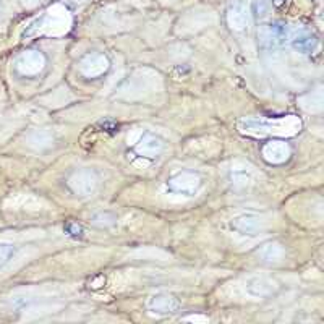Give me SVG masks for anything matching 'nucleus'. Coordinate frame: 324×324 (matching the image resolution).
Masks as SVG:
<instances>
[{"label": "nucleus", "mask_w": 324, "mask_h": 324, "mask_svg": "<svg viewBox=\"0 0 324 324\" xmlns=\"http://www.w3.org/2000/svg\"><path fill=\"white\" fill-rule=\"evenodd\" d=\"M243 132L248 133H260V135H268V133H276V135H295L300 130V120L297 117H287V120H253V118H245L240 122Z\"/></svg>", "instance_id": "f257e3e1"}, {"label": "nucleus", "mask_w": 324, "mask_h": 324, "mask_svg": "<svg viewBox=\"0 0 324 324\" xmlns=\"http://www.w3.org/2000/svg\"><path fill=\"white\" fill-rule=\"evenodd\" d=\"M200 186H201L200 175L190 170L178 172L177 175L167 180V190L170 193L182 195V197H193L200 190Z\"/></svg>", "instance_id": "f03ea898"}, {"label": "nucleus", "mask_w": 324, "mask_h": 324, "mask_svg": "<svg viewBox=\"0 0 324 324\" xmlns=\"http://www.w3.org/2000/svg\"><path fill=\"white\" fill-rule=\"evenodd\" d=\"M230 227H232V230L240 233V235L254 237L265 230L266 222L256 214H240L232 219Z\"/></svg>", "instance_id": "7ed1b4c3"}, {"label": "nucleus", "mask_w": 324, "mask_h": 324, "mask_svg": "<svg viewBox=\"0 0 324 324\" xmlns=\"http://www.w3.org/2000/svg\"><path fill=\"white\" fill-rule=\"evenodd\" d=\"M178 308V301L169 293H156L148 300V310L154 314H172Z\"/></svg>", "instance_id": "20e7f679"}, {"label": "nucleus", "mask_w": 324, "mask_h": 324, "mask_svg": "<svg viewBox=\"0 0 324 324\" xmlns=\"http://www.w3.org/2000/svg\"><path fill=\"white\" fill-rule=\"evenodd\" d=\"M46 60L39 54V52H28V54L21 55L17 62V69L25 77H34L44 69Z\"/></svg>", "instance_id": "39448f33"}, {"label": "nucleus", "mask_w": 324, "mask_h": 324, "mask_svg": "<svg viewBox=\"0 0 324 324\" xmlns=\"http://www.w3.org/2000/svg\"><path fill=\"white\" fill-rule=\"evenodd\" d=\"M96 177L91 170H81L77 172L72 178H70V186L75 193L81 195V197H86V195H91L96 190Z\"/></svg>", "instance_id": "423d86ee"}, {"label": "nucleus", "mask_w": 324, "mask_h": 324, "mask_svg": "<svg viewBox=\"0 0 324 324\" xmlns=\"http://www.w3.org/2000/svg\"><path fill=\"white\" fill-rule=\"evenodd\" d=\"M261 41L268 42L269 46H277V44H284L289 37V29L281 21H274L269 23L261 29Z\"/></svg>", "instance_id": "0eeeda50"}, {"label": "nucleus", "mask_w": 324, "mask_h": 324, "mask_svg": "<svg viewBox=\"0 0 324 324\" xmlns=\"http://www.w3.org/2000/svg\"><path fill=\"white\" fill-rule=\"evenodd\" d=\"M162 148V140L151 133H145L138 143H135V151L143 157H156L157 154H161Z\"/></svg>", "instance_id": "6e6552de"}, {"label": "nucleus", "mask_w": 324, "mask_h": 324, "mask_svg": "<svg viewBox=\"0 0 324 324\" xmlns=\"http://www.w3.org/2000/svg\"><path fill=\"white\" fill-rule=\"evenodd\" d=\"M245 290L253 298H266L274 290V284L266 277H251L246 281Z\"/></svg>", "instance_id": "1a4fd4ad"}, {"label": "nucleus", "mask_w": 324, "mask_h": 324, "mask_svg": "<svg viewBox=\"0 0 324 324\" xmlns=\"http://www.w3.org/2000/svg\"><path fill=\"white\" fill-rule=\"evenodd\" d=\"M289 154H290V149L282 141H271L263 148V156H265V159L273 164H281L284 161H287Z\"/></svg>", "instance_id": "9d476101"}, {"label": "nucleus", "mask_w": 324, "mask_h": 324, "mask_svg": "<svg viewBox=\"0 0 324 324\" xmlns=\"http://www.w3.org/2000/svg\"><path fill=\"white\" fill-rule=\"evenodd\" d=\"M109 69V62L104 55H89L81 62V72L89 78L101 77Z\"/></svg>", "instance_id": "9b49d317"}, {"label": "nucleus", "mask_w": 324, "mask_h": 324, "mask_svg": "<svg viewBox=\"0 0 324 324\" xmlns=\"http://www.w3.org/2000/svg\"><path fill=\"white\" fill-rule=\"evenodd\" d=\"M292 47L301 54H310L318 47V39L310 33H301L292 39Z\"/></svg>", "instance_id": "f8f14e48"}, {"label": "nucleus", "mask_w": 324, "mask_h": 324, "mask_svg": "<svg viewBox=\"0 0 324 324\" xmlns=\"http://www.w3.org/2000/svg\"><path fill=\"white\" fill-rule=\"evenodd\" d=\"M253 167L250 165H237L230 170V180L233 185H240V186H246L248 183L253 180Z\"/></svg>", "instance_id": "ddd939ff"}, {"label": "nucleus", "mask_w": 324, "mask_h": 324, "mask_svg": "<svg viewBox=\"0 0 324 324\" xmlns=\"http://www.w3.org/2000/svg\"><path fill=\"white\" fill-rule=\"evenodd\" d=\"M260 254H261V258L266 261H279L284 256V248L276 242H271L261 248Z\"/></svg>", "instance_id": "4468645a"}, {"label": "nucleus", "mask_w": 324, "mask_h": 324, "mask_svg": "<svg viewBox=\"0 0 324 324\" xmlns=\"http://www.w3.org/2000/svg\"><path fill=\"white\" fill-rule=\"evenodd\" d=\"M15 254V246L10 242H0V269H4L10 263Z\"/></svg>", "instance_id": "2eb2a0df"}, {"label": "nucleus", "mask_w": 324, "mask_h": 324, "mask_svg": "<svg viewBox=\"0 0 324 324\" xmlns=\"http://www.w3.org/2000/svg\"><path fill=\"white\" fill-rule=\"evenodd\" d=\"M266 4H268V0H260L258 2V15H266V9H265Z\"/></svg>", "instance_id": "dca6fc26"}, {"label": "nucleus", "mask_w": 324, "mask_h": 324, "mask_svg": "<svg viewBox=\"0 0 324 324\" xmlns=\"http://www.w3.org/2000/svg\"><path fill=\"white\" fill-rule=\"evenodd\" d=\"M282 2H284V0H274V4H276V5H281Z\"/></svg>", "instance_id": "f3484780"}]
</instances>
